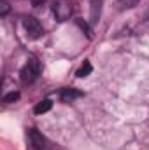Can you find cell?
I'll use <instances>...</instances> for the list:
<instances>
[{"label":"cell","instance_id":"cell-1","mask_svg":"<svg viewBox=\"0 0 149 150\" xmlns=\"http://www.w3.org/2000/svg\"><path fill=\"white\" fill-rule=\"evenodd\" d=\"M42 72V67H40V61L37 58H28L27 65L21 68V80L23 84H34L39 79V75Z\"/></svg>","mask_w":149,"mask_h":150},{"label":"cell","instance_id":"cell-2","mask_svg":"<svg viewBox=\"0 0 149 150\" xmlns=\"http://www.w3.org/2000/svg\"><path fill=\"white\" fill-rule=\"evenodd\" d=\"M23 26H25V32H27L28 38H32V40L40 38L42 33H44V28H42V25L39 23V19L32 18V16H28V18L23 19Z\"/></svg>","mask_w":149,"mask_h":150},{"label":"cell","instance_id":"cell-3","mask_svg":"<svg viewBox=\"0 0 149 150\" xmlns=\"http://www.w3.org/2000/svg\"><path fill=\"white\" fill-rule=\"evenodd\" d=\"M72 11H74V7L69 0H60L53 5V12H54L58 21H67L72 16Z\"/></svg>","mask_w":149,"mask_h":150},{"label":"cell","instance_id":"cell-4","mask_svg":"<svg viewBox=\"0 0 149 150\" xmlns=\"http://www.w3.org/2000/svg\"><path fill=\"white\" fill-rule=\"evenodd\" d=\"M28 142H30V145H32V149L34 150H42L44 149V145H46V138L39 133L37 129H28Z\"/></svg>","mask_w":149,"mask_h":150},{"label":"cell","instance_id":"cell-5","mask_svg":"<svg viewBox=\"0 0 149 150\" xmlns=\"http://www.w3.org/2000/svg\"><path fill=\"white\" fill-rule=\"evenodd\" d=\"M81 96H82V93L77 91V89H72V87H63V89L60 91V98H62V101H65V103L74 101V100L81 98Z\"/></svg>","mask_w":149,"mask_h":150},{"label":"cell","instance_id":"cell-6","mask_svg":"<svg viewBox=\"0 0 149 150\" xmlns=\"http://www.w3.org/2000/svg\"><path fill=\"white\" fill-rule=\"evenodd\" d=\"M51 107H53V103H51V100H42L40 103H37V107L34 108V112L40 115V113H46L51 110Z\"/></svg>","mask_w":149,"mask_h":150},{"label":"cell","instance_id":"cell-7","mask_svg":"<svg viewBox=\"0 0 149 150\" xmlns=\"http://www.w3.org/2000/svg\"><path fill=\"white\" fill-rule=\"evenodd\" d=\"M91 70H93L91 63H90V61H84V63H82V67L77 70V77H81V79H82V77H88V75L91 74Z\"/></svg>","mask_w":149,"mask_h":150},{"label":"cell","instance_id":"cell-8","mask_svg":"<svg viewBox=\"0 0 149 150\" xmlns=\"http://www.w3.org/2000/svg\"><path fill=\"white\" fill-rule=\"evenodd\" d=\"M139 2H140V0H119L117 5H119V9H132V7H135Z\"/></svg>","mask_w":149,"mask_h":150},{"label":"cell","instance_id":"cell-9","mask_svg":"<svg viewBox=\"0 0 149 150\" xmlns=\"http://www.w3.org/2000/svg\"><path fill=\"white\" fill-rule=\"evenodd\" d=\"M19 100V93L18 91H12V93H9V94H5L4 96V103H14V101H18Z\"/></svg>","mask_w":149,"mask_h":150},{"label":"cell","instance_id":"cell-10","mask_svg":"<svg viewBox=\"0 0 149 150\" xmlns=\"http://www.w3.org/2000/svg\"><path fill=\"white\" fill-rule=\"evenodd\" d=\"M0 5H2V9H0V14H2V16H5V14L9 12V4H7L5 0H2V2H0Z\"/></svg>","mask_w":149,"mask_h":150},{"label":"cell","instance_id":"cell-11","mask_svg":"<svg viewBox=\"0 0 149 150\" xmlns=\"http://www.w3.org/2000/svg\"><path fill=\"white\" fill-rule=\"evenodd\" d=\"M32 2H34V5H35V7H37V5H40V4H42V2H44V0H32Z\"/></svg>","mask_w":149,"mask_h":150}]
</instances>
